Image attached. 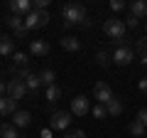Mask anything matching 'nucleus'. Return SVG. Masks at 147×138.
I'll use <instances>...</instances> for the list:
<instances>
[{
	"mask_svg": "<svg viewBox=\"0 0 147 138\" xmlns=\"http://www.w3.org/2000/svg\"><path fill=\"white\" fill-rule=\"evenodd\" d=\"M61 17H64V27H74V25H88L86 20V8L81 3H69L61 8Z\"/></svg>",
	"mask_w": 147,
	"mask_h": 138,
	"instance_id": "1",
	"label": "nucleus"
},
{
	"mask_svg": "<svg viewBox=\"0 0 147 138\" xmlns=\"http://www.w3.org/2000/svg\"><path fill=\"white\" fill-rule=\"evenodd\" d=\"M103 32L108 35L113 42L120 47V42L125 40V32H127V27H125V22L120 20V17H108V20L103 22Z\"/></svg>",
	"mask_w": 147,
	"mask_h": 138,
	"instance_id": "2",
	"label": "nucleus"
},
{
	"mask_svg": "<svg viewBox=\"0 0 147 138\" xmlns=\"http://www.w3.org/2000/svg\"><path fill=\"white\" fill-rule=\"evenodd\" d=\"M49 22V12L47 10H32L30 15L25 17V27L27 30H39Z\"/></svg>",
	"mask_w": 147,
	"mask_h": 138,
	"instance_id": "3",
	"label": "nucleus"
},
{
	"mask_svg": "<svg viewBox=\"0 0 147 138\" xmlns=\"http://www.w3.org/2000/svg\"><path fill=\"white\" fill-rule=\"evenodd\" d=\"M71 111H52V118H49V128L54 131H66L71 126Z\"/></svg>",
	"mask_w": 147,
	"mask_h": 138,
	"instance_id": "4",
	"label": "nucleus"
},
{
	"mask_svg": "<svg viewBox=\"0 0 147 138\" xmlns=\"http://www.w3.org/2000/svg\"><path fill=\"white\" fill-rule=\"evenodd\" d=\"M93 96H96L98 104H103V106H105V104H108L115 94H113V89H110L105 81H96V84H93Z\"/></svg>",
	"mask_w": 147,
	"mask_h": 138,
	"instance_id": "5",
	"label": "nucleus"
},
{
	"mask_svg": "<svg viewBox=\"0 0 147 138\" xmlns=\"http://www.w3.org/2000/svg\"><path fill=\"white\" fill-rule=\"evenodd\" d=\"M17 79H22L25 81V86H27V91H30V94H37V91H39V86H42V79H39V74H34V72H20V77H17Z\"/></svg>",
	"mask_w": 147,
	"mask_h": 138,
	"instance_id": "6",
	"label": "nucleus"
},
{
	"mask_svg": "<svg viewBox=\"0 0 147 138\" xmlns=\"http://www.w3.org/2000/svg\"><path fill=\"white\" fill-rule=\"evenodd\" d=\"M25 94H27V86H25L22 79H10V81H7V96H10L12 101L25 99Z\"/></svg>",
	"mask_w": 147,
	"mask_h": 138,
	"instance_id": "7",
	"label": "nucleus"
},
{
	"mask_svg": "<svg viewBox=\"0 0 147 138\" xmlns=\"http://www.w3.org/2000/svg\"><path fill=\"white\" fill-rule=\"evenodd\" d=\"M132 59H135V52H132L130 47H125V44H120V47L115 49V54H113V62L120 64V67H127V64H132Z\"/></svg>",
	"mask_w": 147,
	"mask_h": 138,
	"instance_id": "8",
	"label": "nucleus"
},
{
	"mask_svg": "<svg viewBox=\"0 0 147 138\" xmlns=\"http://www.w3.org/2000/svg\"><path fill=\"white\" fill-rule=\"evenodd\" d=\"M91 111V104L86 96H76V99H71V113L74 116H86V113Z\"/></svg>",
	"mask_w": 147,
	"mask_h": 138,
	"instance_id": "9",
	"label": "nucleus"
},
{
	"mask_svg": "<svg viewBox=\"0 0 147 138\" xmlns=\"http://www.w3.org/2000/svg\"><path fill=\"white\" fill-rule=\"evenodd\" d=\"M10 12H12V15H22V17H27V15L32 12L30 0H12V3H10Z\"/></svg>",
	"mask_w": 147,
	"mask_h": 138,
	"instance_id": "10",
	"label": "nucleus"
},
{
	"mask_svg": "<svg viewBox=\"0 0 147 138\" xmlns=\"http://www.w3.org/2000/svg\"><path fill=\"white\" fill-rule=\"evenodd\" d=\"M17 113V101H12L10 96L0 99V116H15Z\"/></svg>",
	"mask_w": 147,
	"mask_h": 138,
	"instance_id": "11",
	"label": "nucleus"
},
{
	"mask_svg": "<svg viewBox=\"0 0 147 138\" xmlns=\"http://www.w3.org/2000/svg\"><path fill=\"white\" fill-rule=\"evenodd\" d=\"M49 42H44V40H32L30 42V52L34 54V57H44V54H49Z\"/></svg>",
	"mask_w": 147,
	"mask_h": 138,
	"instance_id": "12",
	"label": "nucleus"
},
{
	"mask_svg": "<svg viewBox=\"0 0 147 138\" xmlns=\"http://www.w3.org/2000/svg\"><path fill=\"white\" fill-rule=\"evenodd\" d=\"M32 123V113L30 111H17L15 116H12V126L15 128H27Z\"/></svg>",
	"mask_w": 147,
	"mask_h": 138,
	"instance_id": "13",
	"label": "nucleus"
},
{
	"mask_svg": "<svg viewBox=\"0 0 147 138\" xmlns=\"http://www.w3.org/2000/svg\"><path fill=\"white\" fill-rule=\"evenodd\" d=\"M61 47L66 49V52H79L81 49V40L74 37V35H64L61 37Z\"/></svg>",
	"mask_w": 147,
	"mask_h": 138,
	"instance_id": "14",
	"label": "nucleus"
},
{
	"mask_svg": "<svg viewBox=\"0 0 147 138\" xmlns=\"http://www.w3.org/2000/svg\"><path fill=\"white\" fill-rule=\"evenodd\" d=\"M130 15H135L137 20L140 17H147V0H135L130 5Z\"/></svg>",
	"mask_w": 147,
	"mask_h": 138,
	"instance_id": "15",
	"label": "nucleus"
},
{
	"mask_svg": "<svg viewBox=\"0 0 147 138\" xmlns=\"http://www.w3.org/2000/svg\"><path fill=\"white\" fill-rule=\"evenodd\" d=\"M105 111H108V116H120L123 113V101L118 99V96H113V99L105 104Z\"/></svg>",
	"mask_w": 147,
	"mask_h": 138,
	"instance_id": "16",
	"label": "nucleus"
},
{
	"mask_svg": "<svg viewBox=\"0 0 147 138\" xmlns=\"http://www.w3.org/2000/svg\"><path fill=\"white\" fill-rule=\"evenodd\" d=\"M5 25L10 27L12 32H17V30H22V27H25V17H22V15H12V12H10V15L5 17Z\"/></svg>",
	"mask_w": 147,
	"mask_h": 138,
	"instance_id": "17",
	"label": "nucleus"
},
{
	"mask_svg": "<svg viewBox=\"0 0 147 138\" xmlns=\"http://www.w3.org/2000/svg\"><path fill=\"white\" fill-rule=\"evenodd\" d=\"M0 54H3V57L15 54V40L12 37H0Z\"/></svg>",
	"mask_w": 147,
	"mask_h": 138,
	"instance_id": "18",
	"label": "nucleus"
},
{
	"mask_svg": "<svg viewBox=\"0 0 147 138\" xmlns=\"http://www.w3.org/2000/svg\"><path fill=\"white\" fill-rule=\"evenodd\" d=\"M0 138H20V133H17V128L12 123H3L0 126Z\"/></svg>",
	"mask_w": 147,
	"mask_h": 138,
	"instance_id": "19",
	"label": "nucleus"
},
{
	"mask_svg": "<svg viewBox=\"0 0 147 138\" xmlns=\"http://www.w3.org/2000/svg\"><path fill=\"white\" fill-rule=\"evenodd\" d=\"M44 99L52 101V104H54V101H59V99H61V86H57V84H54V86H47V91H44Z\"/></svg>",
	"mask_w": 147,
	"mask_h": 138,
	"instance_id": "20",
	"label": "nucleus"
},
{
	"mask_svg": "<svg viewBox=\"0 0 147 138\" xmlns=\"http://www.w3.org/2000/svg\"><path fill=\"white\" fill-rule=\"evenodd\" d=\"M39 79H42V86H54L57 74H54V69H44V72H39Z\"/></svg>",
	"mask_w": 147,
	"mask_h": 138,
	"instance_id": "21",
	"label": "nucleus"
},
{
	"mask_svg": "<svg viewBox=\"0 0 147 138\" xmlns=\"http://www.w3.org/2000/svg\"><path fill=\"white\" fill-rule=\"evenodd\" d=\"M130 133H132V136H137V138H142V136L147 133V126H145V123H140V121L135 118V121L130 123Z\"/></svg>",
	"mask_w": 147,
	"mask_h": 138,
	"instance_id": "22",
	"label": "nucleus"
},
{
	"mask_svg": "<svg viewBox=\"0 0 147 138\" xmlns=\"http://www.w3.org/2000/svg\"><path fill=\"white\" fill-rule=\"evenodd\" d=\"M135 47H137V52H140V57H142V59H147V35L137 40V44H135Z\"/></svg>",
	"mask_w": 147,
	"mask_h": 138,
	"instance_id": "23",
	"label": "nucleus"
},
{
	"mask_svg": "<svg viewBox=\"0 0 147 138\" xmlns=\"http://www.w3.org/2000/svg\"><path fill=\"white\" fill-rule=\"evenodd\" d=\"M91 113H93L96 118H105V116H108V111H105V106H103V104H96V106L91 109Z\"/></svg>",
	"mask_w": 147,
	"mask_h": 138,
	"instance_id": "24",
	"label": "nucleus"
},
{
	"mask_svg": "<svg viewBox=\"0 0 147 138\" xmlns=\"http://www.w3.org/2000/svg\"><path fill=\"white\" fill-rule=\"evenodd\" d=\"M96 62H98L100 67H108V64H110V54L108 52H98V54H96Z\"/></svg>",
	"mask_w": 147,
	"mask_h": 138,
	"instance_id": "25",
	"label": "nucleus"
},
{
	"mask_svg": "<svg viewBox=\"0 0 147 138\" xmlns=\"http://www.w3.org/2000/svg\"><path fill=\"white\" fill-rule=\"evenodd\" d=\"M12 59H15L17 67H25V64H27V54L25 52H15V54H12Z\"/></svg>",
	"mask_w": 147,
	"mask_h": 138,
	"instance_id": "26",
	"label": "nucleus"
},
{
	"mask_svg": "<svg viewBox=\"0 0 147 138\" xmlns=\"http://www.w3.org/2000/svg\"><path fill=\"white\" fill-rule=\"evenodd\" d=\"M137 25H140V20H137L135 15H127L125 17V27H127V30H132V27H137Z\"/></svg>",
	"mask_w": 147,
	"mask_h": 138,
	"instance_id": "27",
	"label": "nucleus"
},
{
	"mask_svg": "<svg viewBox=\"0 0 147 138\" xmlns=\"http://www.w3.org/2000/svg\"><path fill=\"white\" fill-rule=\"evenodd\" d=\"M49 0H34V5H32V10H47Z\"/></svg>",
	"mask_w": 147,
	"mask_h": 138,
	"instance_id": "28",
	"label": "nucleus"
},
{
	"mask_svg": "<svg viewBox=\"0 0 147 138\" xmlns=\"http://www.w3.org/2000/svg\"><path fill=\"white\" fill-rule=\"evenodd\" d=\"M110 8H113L115 12H120V10H125V3H123V0H113V3H110Z\"/></svg>",
	"mask_w": 147,
	"mask_h": 138,
	"instance_id": "29",
	"label": "nucleus"
},
{
	"mask_svg": "<svg viewBox=\"0 0 147 138\" xmlns=\"http://www.w3.org/2000/svg\"><path fill=\"white\" fill-rule=\"evenodd\" d=\"M137 121L147 126V109H140V111H137Z\"/></svg>",
	"mask_w": 147,
	"mask_h": 138,
	"instance_id": "30",
	"label": "nucleus"
},
{
	"mask_svg": "<svg viewBox=\"0 0 147 138\" xmlns=\"http://www.w3.org/2000/svg\"><path fill=\"white\" fill-rule=\"evenodd\" d=\"M3 96H7V81L0 79V99H3Z\"/></svg>",
	"mask_w": 147,
	"mask_h": 138,
	"instance_id": "31",
	"label": "nucleus"
},
{
	"mask_svg": "<svg viewBox=\"0 0 147 138\" xmlns=\"http://www.w3.org/2000/svg\"><path fill=\"white\" fill-rule=\"evenodd\" d=\"M66 138H86V133H84V131H71Z\"/></svg>",
	"mask_w": 147,
	"mask_h": 138,
	"instance_id": "32",
	"label": "nucleus"
},
{
	"mask_svg": "<svg viewBox=\"0 0 147 138\" xmlns=\"http://www.w3.org/2000/svg\"><path fill=\"white\" fill-rule=\"evenodd\" d=\"M137 86H140V91H145V94H147V79H140V84H137Z\"/></svg>",
	"mask_w": 147,
	"mask_h": 138,
	"instance_id": "33",
	"label": "nucleus"
},
{
	"mask_svg": "<svg viewBox=\"0 0 147 138\" xmlns=\"http://www.w3.org/2000/svg\"><path fill=\"white\" fill-rule=\"evenodd\" d=\"M42 138H52V128H42Z\"/></svg>",
	"mask_w": 147,
	"mask_h": 138,
	"instance_id": "34",
	"label": "nucleus"
},
{
	"mask_svg": "<svg viewBox=\"0 0 147 138\" xmlns=\"http://www.w3.org/2000/svg\"><path fill=\"white\" fill-rule=\"evenodd\" d=\"M145 32H147V25H145Z\"/></svg>",
	"mask_w": 147,
	"mask_h": 138,
	"instance_id": "35",
	"label": "nucleus"
}]
</instances>
